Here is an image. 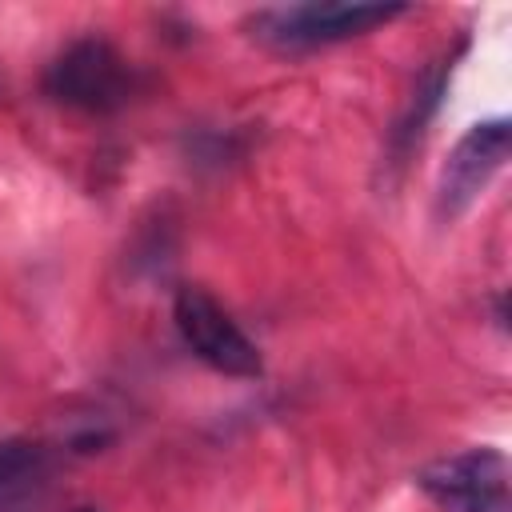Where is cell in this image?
<instances>
[{
  "label": "cell",
  "mask_w": 512,
  "mask_h": 512,
  "mask_svg": "<svg viewBox=\"0 0 512 512\" xmlns=\"http://www.w3.org/2000/svg\"><path fill=\"white\" fill-rule=\"evenodd\" d=\"M44 92L76 112L108 116L132 104L140 92V72L100 36L72 40L44 72Z\"/></svg>",
  "instance_id": "1"
},
{
  "label": "cell",
  "mask_w": 512,
  "mask_h": 512,
  "mask_svg": "<svg viewBox=\"0 0 512 512\" xmlns=\"http://www.w3.org/2000/svg\"><path fill=\"white\" fill-rule=\"evenodd\" d=\"M404 12L408 4H288V8H260L248 20V32L268 48L308 52L364 36Z\"/></svg>",
  "instance_id": "2"
},
{
  "label": "cell",
  "mask_w": 512,
  "mask_h": 512,
  "mask_svg": "<svg viewBox=\"0 0 512 512\" xmlns=\"http://www.w3.org/2000/svg\"><path fill=\"white\" fill-rule=\"evenodd\" d=\"M172 320L188 352L208 364L220 376H240L252 380L264 372L260 348L248 340V332L204 292V288H180L172 300Z\"/></svg>",
  "instance_id": "3"
},
{
  "label": "cell",
  "mask_w": 512,
  "mask_h": 512,
  "mask_svg": "<svg viewBox=\"0 0 512 512\" xmlns=\"http://www.w3.org/2000/svg\"><path fill=\"white\" fill-rule=\"evenodd\" d=\"M512 152V124L508 116H488V120H476L448 152L444 168H440V180H436V200H432V212L440 224H452L456 216H464L476 196L492 184V176L504 168Z\"/></svg>",
  "instance_id": "4"
},
{
  "label": "cell",
  "mask_w": 512,
  "mask_h": 512,
  "mask_svg": "<svg viewBox=\"0 0 512 512\" xmlns=\"http://www.w3.org/2000/svg\"><path fill=\"white\" fill-rule=\"evenodd\" d=\"M416 484L440 512H508V456L492 444L432 460Z\"/></svg>",
  "instance_id": "5"
},
{
  "label": "cell",
  "mask_w": 512,
  "mask_h": 512,
  "mask_svg": "<svg viewBox=\"0 0 512 512\" xmlns=\"http://www.w3.org/2000/svg\"><path fill=\"white\" fill-rule=\"evenodd\" d=\"M448 76H452V56H440V60H432V64L420 72L416 92H412L404 116H400L396 128H392V152H396V156H404V152L420 140L424 124H428L432 112L440 108V96H444V88H448Z\"/></svg>",
  "instance_id": "6"
},
{
  "label": "cell",
  "mask_w": 512,
  "mask_h": 512,
  "mask_svg": "<svg viewBox=\"0 0 512 512\" xmlns=\"http://www.w3.org/2000/svg\"><path fill=\"white\" fill-rule=\"evenodd\" d=\"M48 464V448L40 440H0V488H12L36 476Z\"/></svg>",
  "instance_id": "7"
},
{
  "label": "cell",
  "mask_w": 512,
  "mask_h": 512,
  "mask_svg": "<svg viewBox=\"0 0 512 512\" xmlns=\"http://www.w3.org/2000/svg\"><path fill=\"white\" fill-rule=\"evenodd\" d=\"M76 512H96V508H76Z\"/></svg>",
  "instance_id": "8"
}]
</instances>
